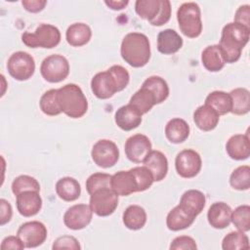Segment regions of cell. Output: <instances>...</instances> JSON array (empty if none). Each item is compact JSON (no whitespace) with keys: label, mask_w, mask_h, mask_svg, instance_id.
Wrapping results in <instances>:
<instances>
[{"label":"cell","mask_w":250,"mask_h":250,"mask_svg":"<svg viewBox=\"0 0 250 250\" xmlns=\"http://www.w3.org/2000/svg\"><path fill=\"white\" fill-rule=\"evenodd\" d=\"M249 36L250 28L237 22H229L223 27L218 45L226 63H233L240 59Z\"/></svg>","instance_id":"cell-1"},{"label":"cell","mask_w":250,"mask_h":250,"mask_svg":"<svg viewBox=\"0 0 250 250\" xmlns=\"http://www.w3.org/2000/svg\"><path fill=\"white\" fill-rule=\"evenodd\" d=\"M120 54L129 65L145 66L150 59V43L147 36L141 32L126 34L121 42Z\"/></svg>","instance_id":"cell-2"},{"label":"cell","mask_w":250,"mask_h":250,"mask_svg":"<svg viewBox=\"0 0 250 250\" xmlns=\"http://www.w3.org/2000/svg\"><path fill=\"white\" fill-rule=\"evenodd\" d=\"M57 100L62 112L70 118H80L88 110L87 99L82 89L74 83H68L59 88Z\"/></svg>","instance_id":"cell-3"},{"label":"cell","mask_w":250,"mask_h":250,"mask_svg":"<svg viewBox=\"0 0 250 250\" xmlns=\"http://www.w3.org/2000/svg\"><path fill=\"white\" fill-rule=\"evenodd\" d=\"M179 28L188 38H196L201 34V12L195 2L183 3L177 11Z\"/></svg>","instance_id":"cell-4"},{"label":"cell","mask_w":250,"mask_h":250,"mask_svg":"<svg viewBox=\"0 0 250 250\" xmlns=\"http://www.w3.org/2000/svg\"><path fill=\"white\" fill-rule=\"evenodd\" d=\"M21 41L29 48L52 49L61 42V31L53 24L41 23L34 32L22 33Z\"/></svg>","instance_id":"cell-5"},{"label":"cell","mask_w":250,"mask_h":250,"mask_svg":"<svg viewBox=\"0 0 250 250\" xmlns=\"http://www.w3.org/2000/svg\"><path fill=\"white\" fill-rule=\"evenodd\" d=\"M40 73L47 82L59 83L68 76L69 62L62 55H50L41 62Z\"/></svg>","instance_id":"cell-6"},{"label":"cell","mask_w":250,"mask_h":250,"mask_svg":"<svg viewBox=\"0 0 250 250\" xmlns=\"http://www.w3.org/2000/svg\"><path fill=\"white\" fill-rule=\"evenodd\" d=\"M9 74L18 81H25L31 78L35 71L33 57L27 52L18 51L13 53L7 62Z\"/></svg>","instance_id":"cell-7"},{"label":"cell","mask_w":250,"mask_h":250,"mask_svg":"<svg viewBox=\"0 0 250 250\" xmlns=\"http://www.w3.org/2000/svg\"><path fill=\"white\" fill-rule=\"evenodd\" d=\"M89 205L97 216L107 217L117 208L118 195L110 188H102L91 194Z\"/></svg>","instance_id":"cell-8"},{"label":"cell","mask_w":250,"mask_h":250,"mask_svg":"<svg viewBox=\"0 0 250 250\" xmlns=\"http://www.w3.org/2000/svg\"><path fill=\"white\" fill-rule=\"evenodd\" d=\"M91 156L94 163L99 167L110 168L114 166L119 159V149L114 142L103 139L94 144Z\"/></svg>","instance_id":"cell-9"},{"label":"cell","mask_w":250,"mask_h":250,"mask_svg":"<svg viewBox=\"0 0 250 250\" xmlns=\"http://www.w3.org/2000/svg\"><path fill=\"white\" fill-rule=\"evenodd\" d=\"M202 160L199 153L187 148L180 151L175 159V168L182 178L190 179L195 177L201 170Z\"/></svg>","instance_id":"cell-10"},{"label":"cell","mask_w":250,"mask_h":250,"mask_svg":"<svg viewBox=\"0 0 250 250\" xmlns=\"http://www.w3.org/2000/svg\"><path fill=\"white\" fill-rule=\"evenodd\" d=\"M47 228L39 221L23 223L20 226L17 235L23 242L25 248H35L43 244L47 238Z\"/></svg>","instance_id":"cell-11"},{"label":"cell","mask_w":250,"mask_h":250,"mask_svg":"<svg viewBox=\"0 0 250 250\" xmlns=\"http://www.w3.org/2000/svg\"><path fill=\"white\" fill-rule=\"evenodd\" d=\"M124 150L127 158L134 163H143L151 151V143L144 134H135L127 139Z\"/></svg>","instance_id":"cell-12"},{"label":"cell","mask_w":250,"mask_h":250,"mask_svg":"<svg viewBox=\"0 0 250 250\" xmlns=\"http://www.w3.org/2000/svg\"><path fill=\"white\" fill-rule=\"evenodd\" d=\"M93 211L90 205L75 204L69 207L63 215V223L66 228L72 230H79L86 228L92 221Z\"/></svg>","instance_id":"cell-13"},{"label":"cell","mask_w":250,"mask_h":250,"mask_svg":"<svg viewBox=\"0 0 250 250\" xmlns=\"http://www.w3.org/2000/svg\"><path fill=\"white\" fill-rule=\"evenodd\" d=\"M91 90L93 94L101 100L109 99L118 92L114 78L108 69L98 72L93 76L91 80Z\"/></svg>","instance_id":"cell-14"},{"label":"cell","mask_w":250,"mask_h":250,"mask_svg":"<svg viewBox=\"0 0 250 250\" xmlns=\"http://www.w3.org/2000/svg\"><path fill=\"white\" fill-rule=\"evenodd\" d=\"M110 188L118 196H127L138 192L136 178L131 169L128 171H118L113 174L110 180Z\"/></svg>","instance_id":"cell-15"},{"label":"cell","mask_w":250,"mask_h":250,"mask_svg":"<svg viewBox=\"0 0 250 250\" xmlns=\"http://www.w3.org/2000/svg\"><path fill=\"white\" fill-rule=\"evenodd\" d=\"M17 209L23 217H32L42 208V198L39 191L27 190L17 195Z\"/></svg>","instance_id":"cell-16"},{"label":"cell","mask_w":250,"mask_h":250,"mask_svg":"<svg viewBox=\"0 0 250 250\" xmlns=\"http://www.w3.org/2000/svg\"><path fill=\"white\" fill-rule=\"evenodd\" d=\"M231 208L226 202L219 201L213 203L207 212L209 225L217 229H223L231 223Z\"/></svg>","instance_id":"cell-17"},{"label":"cell","mask_w":250,"mask_h":250,"mask_svg":"<svg viewBox=\"0 0 250 250\" xmlns=\"http://www.w3.org/2000/svg\"><path fill=\"white\" fill-rule=\"evenodd\" d=\"M143 114L132 104L120 106L114 115L116 125L123 131H131L139 127L142 123Z\"/></svg>","instance_id":"cell-18"},{"label":"cell","mask_w":250,"mask_h":250,"mask_svg":"<svg viewBox=\"0 0 250 250\" xmlns=\"http://www.w3.org/2000/svg\"><path fill=\"white\" fill-rule=\"evenodd\" d=\"M226 150L231 159H247L250 155V140L248 131L245 134H236L231 136L226 144Z\"/></svg>","instance_id":"cell-19"},{"label":"cell","mask_w":250,"mask_h":250,"mask_svg":"<svg viewBox=\"0 0 250 250\" xmlns=\"http://www.w3.org/2000/svg\"><path fill=\"white\" fill-rule=\"evenodd\" d=\"M206 197L204 193L198 189H188L185 191L178 204L190 216L196 218L204 209Z\"/></svg>","instance_id":"cell-20"},{"label":"cell","mask_w":250,"mask_h":250,"mask_svg":"<svg viewBox=\"0 0 250 250\" xmlns=\"http://www.w3.org/2000/svg\"><path fill=\"white\" fill-rule=\"evenodd\" d=\"M183 38L172 28L161 30L157 35V50L164 55L177 53L183 47Z\"/></svg>","instance_id":"cell-21"},{"label":"cell","mask_w":250,"mask_h":250,"mask_svg":"<svg viewBox=\"0 0 250 250\" xmlns=\"http://www.w3.org/2000/svg\"><path fill=\"white\" fill-rule=\"evenodd\" d=\"M143 163L144 166L151 172L154 182H160L166 177L168 172V160L161 151L151 149Z\"/></svg>","instance_id":"cell-22"},{"label":"cell","mask_w":250,"mask_h":250,"mask_svg":"<svg viewBox=\"0 0 250 250\" xmlns=\"http://www.w3.org/2000/svg\"><path fill=\"white\" fill-rule=\"evenodd\" d=\"M220 120V115L209 105L202 104L198 106L193 112V121L198 129L201 131L214 130Z\"/></svg>","instance_id":"cell-23"},{"label":"cell","mask_w":250,"mask_h":250,"mask_svg":"<svg viewBox=\"0 0 250 250\" xmlns=\"http://www.w3.org/2000/svg\"><path fill=\"white\" fill-rule=\"evenodd\" d=\"M189 125L182 118H172L165 126V136L172 144L184 143L189 136Z\"/></svg>","instance_id":"cell-24"},{"label":"cell","mask_w":250,"mask_h":250,"mask_svg":"<svg viewBox=\"0 0 250 250\" xmlns=\"http://www.w3.org/2000/svg\"><path fill=\"white\" fill-rule=\"evenodd\" d=\"M92 37L90 26L83 22H75L69 25L65 32L67 43L73 47H81L86 45Z\"/></svg>","instance_id":"cell-25"},{"label":"cell","mask_w":250,"mask_h":250,"mask_svg":"<svg viewBox=\"0 0 250 250\" xmlns=\"http://www.w3.org/2000/svg\"><path fill=\"white\" fill-rule=\"evenodd\" d=\"M56 192L61 199L71 202L80 197L81 187L76 179L72 177H63L57 182Z\"/></svg>","instance_id":"cell-26"},{"label":"cell","mask_w":250,"mask_h":250,"mask_svg":"<svg viewBox=\"0 0 250 250\" xmlns=\"http://www.w3.org/2000/svg\"><path fill=\"white\" fill-rule=\"evenodd\" d=\"M122 221L124 226L131 230L141 229L146 223V210L140 205H130L123 212Z\"/></svg>","instance_id":"cell-27"},{"label":"cell","mask_w":250,"mask_h":250,"mask_svg":"<svg viewBox=\"0 0 250 250\" xmlns=\"http://www.w3.org/2000/svg\"><path fill=\"white\" fill-rule=\"evenodd\" d=\"M195 218L188 214L179 205L174 207L166 217V226L172 231H179L190 227Z\"/></svg>","instance_id":"cell-28"},{"label":"cell","mask_w":250,"mask_h":250,"mask_svg":"<svg viewBox=\"0 0 250 250\" xmlns=\"http://www.w3.org/2000/svg\"><path fill=\"white\" fill-rule=\"evenodd\" d=\"M201 62L203 66L211 72L220 71L226 64L218 44L207 46L202 51Z\"/></svg>","instance_id":"cell-29"},{"label":"cell","mask_w":250,"mask_h":250,"mask_svg":"<svg viewBox=\"0 0 250 250\" xmlns=\"http://www.w3.org/2000/svg\"><path fill=\"white\" fill-rule=\"evenodd\" d=\"M205 104L211 106L220 116L231 111V98L224 91H213L205 99Z\"/></svg>","instance_id":"cell-30"},{"label":"cell","mask_w":250,"mask_h":250,"mask_svg":"<svg viewBox=\"0 0 250 250\" xmlns=\"http://www.w3.org/2000/svg\"><path fill=\"white\" fill-rule=\"evenodd\" d=\"M231 98V113L247 114L250 110V92L246 88H235L229 93Z\"/></svg>","instance_id":"cell-31"},{"label":"cell","mask_w":250,"mask_h":250,"mask_svg":"<svg viewBox=\"0 0 250 250\" xmlns=\"http://www.w3.org/2000/svg\"><path fill=\"white\" fill-rule=\"evenodd\" d=\"M129 104L137 108L142 114H145L156 104V100L153 93L149 89L142 86L131 97Z\"/></svg>","instance_id":"cell-32"},{"label":"cell","mask_w":250,"mask_h":250,"mask_svg":"<svg viewBox=\"0 0 250 250\" xmlns=\"http://www.w3.org/2000/svg\"><path fill=\"white\" fill-rule=\"evenodd\" d=\"M142 86L149 89L153 93L156 100V104L163 103L169 96V86L167 82L160 76H149L144 81Z\"/></svg>","instance_id":"cell-33"},{"label":"cell","mask_w":250,"mask_h":250,"mask_svg":"<svg viewBox=\"0 0 250 250\" xmlns=\"http://www.w3.org/2000/svg\"><path fill=\"white\" fill-rule=\"evenodd\" d=\"M222 248L224 250H248L250 248L249 238L244 231H230L223 238Z\"/></svg>","instance_id":"cell-34"},{"label":"cell","mask_w":250,"mask_h":250,"mask_svg":"<svg viewBox=\"0 0 250 250\" xmlns=\"http://www.w3.org/2000/svg\"><path fill=\"white\" fill-rule=\"evenodd\" d=\"M57 92L58 89H50L41 96L39 106L44 114L49 116H56L62 113V109L57 100Z\"/></svg>","instance_id":"cell-35"},{"label":"cell","mask_w":250,"mask_h":250,"mask_svg":"<svg viewBox=\"0 0 250 250\" xmlns=\"http://www.w3.org/2000/svg\"><path fill=\"white\" fill-rule=\"evenodd\" d=\"M161 0H137L135 3V11L138 16L150 22L160 10Z\"/></svg>","instance_id":"cell-36"},{"label":"cell","mask_w":250,"mask_h":250,"mask_svg":"<svg viewBox=\"0 0 250 250\" xmlns=\"http://www.w3.org/2000/svg\"><path fill=\"white\" fill-rule=\"evenodd\" d=\"M229 185L237 190H247L250 188V167L241 165L235 168L229 177Z\"/></svg>","instance_id":"cell-37"},{"label":"cell","mask_w":250,"mask_h":250,"mask_svg":"<svg viewBox=\"0 0 250 250\" xmlns=\"http://www.w3.org/2000/svg\"><path fill=\"white\" fill-rule=\"evenodd\" d=\"M231 223L240 231H248L250 229V206L247 204L236 207L231 212Z\"/></svg>","instance_id":"cell-38"},{"label":"cell","mask_w":250,"mask_h":250,"mask_svg":"<svg viewBox=\"0 0 250 250\" xmlns=\"http://www.w3.org/2000/svg\"><path fill=\"white\" fill-rule=\"evenodd\" d=\"M27 190L40 191V185L35 178L28 175H21L14 179L12 183V191L16 196Z\"/></svg>","instance_id":"cell-39"},{"label":"cell","mask_w":250,"mask_h":250,"mask_svg":"<svg viewBox=\"0 0 250 250\" xmlns=\"http://www.w3.org/2000/svg\"><path fill=\"white\" fill-rule=\"evenodd\" d=\"M111 175L106 173H94L86 180V189L87 192L91 195L95 191L110 188Z\"/></svg>","instance_id":"cell-40"},{"label":"cell","mask_w":250,"mask_h":250,"mask_svg":"<svg viewBox=\"0 0 250 250\" xmlns=\"http://www.w3.org/2000/svg\"><path fill=\"white\" fill-rule=\"evenodd\" d=\"M131 171L133 172V174L136 178V182H137V186H138V192L145 191L152 186V184L154 182L153 176H152L151 172L146 166H137V167L132 168Z\"/></svg>","instance_id":"cell-41"},{"label":"cell","mask_w":250,"mask_h":250,"mask_svg":"<svg viewBox=\"0 0 250 250\" xmlns=\"http://www.w3.org/2000/svg\"><path fill=\"white\" fill-rule=\"evenodd\" d=\"M108 71L114 78L118 92L124 90L130 81V74L128 70L119 64H114L108 68Z\"/></svg>","instance_id":"cell-42"},{"label":"cell","mask_w":250,"mask_h":250,"mask_svg":"<svg viewBox=\"0 0 250 250\" xmlns=\"http://www.w3.org/2000/svg\"><path fill=\"white\" fill-rule=\"evenodd\" d=\"M171 18V3L168 0H161L160 10L157 16L149 22L154 26H161L169 21Z\"/></svg>","instance_id":"cell-43"},{"label":"cell","mask_w":250,"mask_h":250,"mask_svg":"<svg viewBox=\"0 0 250 250\" xmlns=\"http://www.w3.org/2000/svg\"><path fill=\"white\" fill-rule=\"evenodd\" d=\"M171 250H195L197 245L195 240L188 235H181L175 237L169 247Z\"/></svg>","instance_id":"cell-44"},{"label":"cell","mask_w":250,"mask_h":250,"mask_svg":"<svg viewBox=\"0 0 250 250\" xmlns=\"http://www.w3.org/2000/svg\"><path fill=\"white\" fill-rule=\"evenodd\" d=\"M81 248L79 241L71 235H62L58 237L53 245L52 249H72V250H79Z\"/></svg>","instance_id":"cell-45"},{"label":"cell","mask_w":250,"mask_h":250,"mask_svg":"<svg viewBox=\"0 0 250 250\" xmlns=\"http://www.w3.org/2000/svg\"><path fill=\"white\" fill-rule=\"evenodd\" d=\"M234 22L242 24L248 28H250V6L249 5H241L235 12L234 15Z\"/></svg>","instance_id":"cell-46"},{"label":"cell","mask_w":250,"mask_h":250,"mask_svg":"<svg viewBox=\"0 0 250 250\" xmlns=\"http://www.w3.org/2000/svg\"><path fill=\"white\" fill-rule=\"evenodd\" d=\"M1 249L2 250H9V249H14V250H22L25 248L23 242L21 240V238L17 235H10L5 237L2 242H1Z\"/></svg>","instance_id":"cell-47"},{"label":"cell","mask_w":250,"mask_h":250,"mask_svg":"<svg viewBox=\"0 0 250 250\" xmlns=\"http://www.w3.org/2000/svg\"><path fill=\"white\" fill-rule=\"evenodd\" d=\"M13 216V208L9 201L4 198L0 199V225L4 226L9 223Z\"/></svg>","instance_id":"cell-48"},{"label":"cell","mask_w":250,"mask_h":250,"mask_svg":"<svg viewBox=\"0 0 250 250\" xmlns=\"http://www.w3.org/2000/svg\"><path fill=\"white\" fill-rule=\"evenodd\" d=\"M47 4L46 0H22L21 5L23 8L30 13L41 12Z\"/></svg>","instance_id":"cell-49"},{"label":"cell","mask_w":250,"mask_h":250,"mask_svg":"<svg viewBox=\"0 0 250 250\" xmlns=\"http://www.w3.org/2000/svg\"><path fill=\"white\" fill-rule=\"evenodd\" d=\"M104 4L111 10H114V11H119V10H122L124 9L128 4H129V1L128 0H105L104 1Z\"/></svg>","instance_id":"cell-50"},{"label":"cell","mask_w":250,"mask_h":250,"mask_svg":"<svg viewBox=\"0 0 250 250\" xmlns=\"http://www.w3.org/2000/svg\"><path fill=\"white\" fill-rule=\"evenodd\" d=\"M1 78H2V82H3V91H2V93H1V96H3L4 95V92H5V77H4V75L2 74L1 75Z\"/></svg>","instance_id":"cell-51"}]
</instances>
